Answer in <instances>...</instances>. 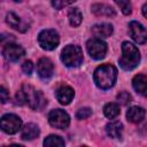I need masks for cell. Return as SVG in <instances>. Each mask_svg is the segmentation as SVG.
<instances>
[{"instance_id": "obj_10", "label": "cell", "mask_w": 147, "mask_h": 147, "mask_svg": "<svg viewBox=\"0 0 147 147\" xmlns=\"http://www.w3.org/2000/svg\"><path fill=\"white\" fill-rule=\"evenodd\" d=\"M129 32L132 39L138 44H145L147 41V30L137 21H132L129 24Z\"/></svg>"}, {"instance_id": "obj_27", "label": "cell", "mask_w": 147, "mask_h": 147, "mask_svg": "<svg viewBox=\"0 0 147 147\" xmlns=\"http://www.w3.org/2000/svg\"><path fill=\"white\" fill-rule=\"evenodd\" d=\"M22 70H23L24 74L31 75V72H32V70H33V63H32L30 60L24 61L23 64H22Z\"/></svg>"}, {"instance_id": "obj_16", "label": "cell", "mask_w": 147, "mask_h": 147, "mask_svg": "<svg viewBox=\"0 0 147 147\" xmlns=\"http://www.w3.org/2000/svg\"><path fill=\"white\" fill-rule=\"evenodd\" d=\"M106 132H107V134L110 138H113V139H119L122 137V132H123V124L119 121L110 122L106 126Z\"/></svg>"}, {"instance_id": "obj_17", "label": "cell", "mask_w": 147, "mask_h": 147, "mask_svg": "<svg viewBox=\"0 0 147 147\" xmlns=\"http://www.w3.org/2000/svg\"><path fill=\"white\" fill-rule=\"evenodd\" d=\"M92 13L96 16H107V17H110V16H115L116 13H115V9L108 5H105V3H95L92 6Z\"/></svg>"}, {"instance_id": "obj_12", "label": "cell", "mask_w": 147, "mask_h": 147, "mask_svg": "<svg viewBox=\"0 0 147 147\" xmlns=\"http://www.w3.org/2000/svg\"><path fill=\"white\" fill-rule=\"evenodd\" d=\"M56 99L57 101L61 103V105H69L71 102V100L74 99V95H75V92L74 90L68 86V85H63L61 87H59L56 90Z\"/></svg>"}, {"instance_id": "obj_13", "label": "cell", "mask_w": 147, "mask_h": 147, "mask_svg": "<svg viewBox=\"0 0 147 147\" xmlns=\"http://www.w3.org/2000/svg\"><path fill=\"white\" fill-rule=\"evenodd\" d=\"M132 86L137 93L147 98V76L146 75L139 74L134 76L132 79Z\"/></svg>"}, {"instance_id": "obj_2", "label": "cell", "mask_w": 147, "mask_h": 147, "mask_svg": "<svg viewBox=\"0 0 147 147\" xmlns=\"http://www.w3.org/2000/svg\"><path fill=\"white\" fill-rule=\"evenodd\" d=\"M122 53L123 55L119 59V65L124 70H132L139 64L140 53L133 44L124 41L122 44Z\"/></svg>"}, {"instance_id": "obj_18", "label": "cell", "mask_w": 147, "mask_h": 147, "mask_svg": "<svg viewBox=\"0 0 147 147\" xmlns=\"http://www.w3.org/2000/svg\"><path fill=\"white\" fill-rule=\"evenodd\" d=\"M39 136V127L33 123L26 124L22 130V139L23 140H33Z\"/></svg>"}, {"instance_id": "obj_6", "label": "cell", "mask_w": 147, "mask_h": 147, "mask_svg": "<svg viewBox=\"0 0 147 147\" xmlns=\"http://www.w3.org/2000/svg\"><path fill=\"white\" fill-rule=\"evenodd\" d=\"M1 130L8 134H14L22 129V119L15 114H6L0 121Z\"/></svg>"}, {"instance_id": "obj_14", "label": "cell", "mask_w": 147, "mask_h": 147, "mask_svg": "<svg viewBox=\"0 0 147 147\" xmlns=\"http://www.w3.org/2000/svg\"><path fill=\"white\" fill-rule=\"evenodd\" d=\"M92 32L98 38H107V37H110V34L113 33V25L109 23L95 24L92 28Z\"/></svg>"}, {"instance_id": "obj_22", "label": "cell", "mask_w": 147, "mask_h": 147, "mask_svg": "<svg viewBox=\"0 0 147 147\" xmlns=\"http://www.w3.org/2000/svg\"><path fill=\"white\" fill-rule=\"evenodd\" d=\"M44 146H49V147H56V146H64V140L55 134H51L48 136L45 140H44Z\"/></svg>"}, {"instance_id": "obj_11", "label": "cell", "mask_w": 147, "mask_h": 147, "mask_svg": "<svg viewBox=\"0 0 147 147\" xmlns=\"http://www.w3.org/2000/svg\"><path fill=\"white\" fill-rule=\"evenodd\" d=\"M37 70H38L39 77L41 79L47 80L53 76V72H54L53 62L48 57H41L37 63Z\"/></svg>"}, {"instance_id": "obj_28", "label": "cell", "mask_w": 147, "mask_h": 147, "mask_svg": "<svg viewBox=\"0 0 147 147\" xmlns=\"http://www.w3.org/2000/svg\"><path fill=\"white\" fill-rule=\"evenodd\" d=\"M1 92H0V94H1V102L2 103H6L7 101H8V99H9V94H8V92H7V90L3 87V86H1V90H0Z\"/></svg>"}, {"instance_id": "obj_21", "label": "cell", "mask_w": 147, "mask_h": 147, "mask_svg": "<svg viewBox=\"0 0 147 147\" xmlns=\"http://www.w3.org/2000/svg\"><path fill=\"white\" fill-rule=\"evenodd\" d=\"M68 17H69V22L72 26H78L82 23L83 20V15L80 13V10L78 8H70L68 11Z\"/></svg>"}, {"instance_id": "obj_15", "label": "cell", "mask_w": 147, "mask_h": 147, "mask_svg": "<svg viewBox=\"0 0 147 147\" xmlns=\"http://www.w3.org/2000/svg\"><path fill=\"white\" fill-rule=\"evenodd\" d=\"M145 109L138 106H133L131 108H129V110L126 111V117L127 121H130L131 123H140L144 117H145Z\"/></svg>"}, {"instance_id": "obj_19", "label": "cell", "mask_w": 147, "mask_h": 147, "mask_svg": "<svg viewBox=\"0 0 147 147\" xmlns=\"http://www.w3.org/2000/svg\"><path fill=\"white\" fill-rule=\"evenodd\" d=\"M6 21H7V23H8L11 28H14V29H16V30H20V31H22V32H24V29H25V30L28 29L25 25H22L21 18H20L16 14H14V13H8L7 16H6Z\"/></svg>"}, {"instance_id": "obj_23", "label": "cell", "mask_w": 147, "mask_h": 147, "mask_svg": "<svg viewBox=\"0 0 147 147\" xmlns=\"http://www.w3.org/2000/svg\"><path fill=\"white\" fill-rule=\"evenodd\" d=\"M114 1L121 8V10L124 15L131 14V2H130V0H114Z\"/></svg>"}, {"instance_id": "obj_25", "label": "cell", "mask_w": 147, "mask_h": 147, "mask_svg": "<svg viewBox=\"0 0 147 147\" xmlns=\"http://www.w3.org/2000/svg\"><path fill=\"white\" fill-rule=\"evenodd\" d=\"M91 115H92V110H91L90 108L85 107V108H80V109L77 111L76 117H77L78 119H86V118H88Z\"/></svg>"}, {"instance_id": "obj_5", "label": "cell", "mask_w": 147, "mask_h": 147, "mask_svg": "<svg viewBox=\"0 0 147 147\" xmlns=\"http://www.w3.org/2000/svg\"><path fill=\"white\" fill-rule=\"evenodd\" d=\"M38 41H39V45L41 46L42 49L53 51L57 47V45L60 42V37H59V33L55 30L46 29V30H42L39 33Z\"/></svg>"}, {"instance_id": "obj_20", "label": "cell", "mask_w": 147, "mask_h": 147, "mask_svg": "<svg viewBox=\"0 0 147 147\" xmlns=\"http://www.w3.org/2000/svg\"><path fill=\"white\" fill-rule=\"evenodd\" d=\"M103 113H105V116L109 119H114L116 118L121 110H119V107L117 103H114V102H110V103H107L105 107H103Z\"/></svg>"}, {"instance_id": "obj_3", "label": "cell", "mask_w": 147, "mask_h": 147, "mask_svg": "<svg viewBox=\"0 0 147 147\" xmlns=\"http://www.w3.org/2000/svg\"><path fill=\"white\" fill-rule=\"evenodd\" d=\"M22 92H23V95H24L25 103H28L31 109H33V110L44 109V107L47 103V100L40 91H37L31 85L24 84L22 86Z\"/></svg>"}, {"instance_id": "obj_4", "label": "cell", "mask_w": 147, "mask_h": 147, "mask_svg": "<svg viewBox=\"0 0 147 147\" xmlns=\"http://www.w3.org/2000/svg\"><path fill=\"white\" fill-rule=\"evenodd\" d=\"M61 60L67 67H78L83 63V51L77 45H68L61 53Z\"/></svg>"}, {"instance_id": "obj_8", "label": "cell", "mask_w": 147, "mask_h": 147, "mask_svg": "<svg viewBox=\"0 0 147 147\" xmlns=\"http://www.w3.org/2000/svg\"><path fill=\"white\" fill-rule=\"evenodd\" d=\"M48 122L56 129H67L70 124V116L62 109H54L48 114Z\"/></svg>"}, {"instance_id": "obj_1", "label": "cell", "mask_w": 147, "mask_h": 147, "mask_svg": "<svg viewBox=\"0 0 147 147\" xmlns=\"http://www.w3.org/2000/svg\"><path fill=\"white\" fill-rule=\"evenodd\" d=\"M117 79V69L113 64H101L94 71V83L101 90H109Z\"/></svg>"}, {"instance_id": "obj_7", "label": "cell", "mask_w": 147, "mask_h": 147, "mask_svg": "<svg viewBox=\"0 0 147 147\" xmlns=\"http://www.w3.org/2000/svg\"><path fill=\"white\" fill-rule=\"evenodd\" d=\"M86 48L88 54L94 60H101L106 56L107 44L101 40V38H92L86 42Z\"/></svg>"}, {"instance_id": "obj_24", "label": "cell", "mask_w": 147, "mask_h": 147, "mask_svg": "<svg viewBox=\"0 0 147 147\" xmlns=\"http://www.w3.org/2000/svg\"><path fill=\"white\" fill-rule=\"evenodd\" d=\"M117 100H118V102H121L122 105H127V103H130V102L132 101V96H131L130 93L123 91V92H121V93L117 95Z\"/></svg>"}, {"instance_id": "obj_29", "label": "cell", "mask_w": 147, "mask_h": 147, "mask_svg": "<svg viewBox=\"0 0 147 147\" xmlns=\"http://www.w3.org/2000/svg\"><path fill=\"white\" fill-rule=\"evenodd\" d=\"M142 15L147 18V3H145V5L142 6Z\"/></svg>"}, {"instance_id": "obj_30", "label": "cell", "mask_w": 147, "mask_h": 147, "mask_svg": "<svg viewBox=\"0 0 147 147\" xmlns=\"http://www.w3.org/2000/svg\"><path fill=\"white\" fill-rule=\"evenodd\" d=\"M14 1H22V0H14Z\"/></svg>"}, {"instance_id": "obj_9", "label": "cell", "mask_w": 147, "mask_h": 147, "mask_svg": "<svg viewBox=\"0 0 147 147\" xmlns=\"http://www.w3.org/2000/svg\"><path fill=\"white\" fill-rule=\"evenodd\" d=\"M25 54V51L22 46L13 44V42H8L6 46H3L2 48V55L7 61L10 62H16L18 61L21 57H23Z\"/></svg>"}, {"instance_id": "obj_26", "label": "cell", "mask_w": 147, "mask_h": 147, "mask_svg": "<svg viewBox=\"0 0 147 147\" xmlns=\"http://www.w3.org/2000/svg\"><path fill=\"white\" fill-rule=\"evenodd\" d=\"M76 0H52V5L55 9H61L65 6H69L70 3L75 2Z\"/></svg>"}]
</instances>
